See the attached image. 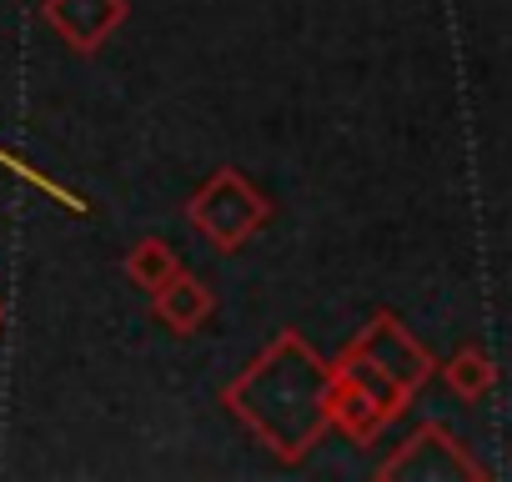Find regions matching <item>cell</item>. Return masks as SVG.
<instances>
[{"instance_id":"obj_1","label":"cell","mask_w":512,"mask_h":482,"mask_svg":"<svg viewBox=\"0 0 512 482\" xmlns=\"http://www.w3.org/2000/svg\"><path fill=\"white\" fill-rule=\"evenodd\" d=\"M327 392H332V367L297 332H282L226 387V407L282 462H297L332 427L327 422Z\"/></svg>"},{"instance_id":"obj_2","label":"cell","mask_w":512,"mask_h":482,"mask_svg":"<svg viewBox=\"0 0 512 482\" xmlns=\"http://www.w3.org/2000/svg\"><path fill=\"white\" fill-rule=\"evenodd\" d=\"M407 392L362 352H342L332 362V392H327V422L352 442H377L382 427H392L407 412Z\"/></svg>"},{"instance_id":"obj_3","label":"cell","mask_w":512,"mask_h":482,"mask_svg":"<svg viewBox=\"0 0 512 482\" xmlns=\"http://www.w3.org/2000/svg\"><path fill=\"white\" fill-rule=\"evenodd\" d=\"M267 221H272V201L236 166H216L186 201V226H196L216 252H241Z\"/></svg>"},{"instance_id":"obj_4","label":"cell","mask_w":512,"mask_h":482,"mask_svg":"<svg viewBox=\"0 0 512 482\" xmlns=\"http://www.w3.org/2000/svg\"><path fill=\"white\" fill-rule=\"evenodd\" d=\"M382 477H397V482H472V477H487V467L442 422H427L402 442L397 457L382 462Z\"/></svg>"},{"instance_id":"obj_5","label":"cell","mask_w":512,"mask_h":482,"mask_svg":"<svg viewBox=\"0 0 512 482\" xmlns=\"http://www.w3.org/2000/svg\"><path fill=\"white\" fill-rule=\"evenodd\" d=\"M352 352H362L367 362H377V367H382L407 397H417V387H422V382L432 377V367H437L432 352H427V347H422V342H417L392 312H377L372 327L352 342Z\"/></svg>"},{"instance_id":"obj_6","label":"cell","mask_w":512,"mask_h":482,"mask_svg":"<svg viewBox=\"0 0 512 482\" xmlns=\"http://www.w3.org/2000/svg\"><path fill=\"white\" fill-rule=\"evenodd\" d=\"M46 26L76 51V56H96L131 16L126 0H46L41 6Z\"/></svg>"},{"instance_id":"obj_7","label":"cell","mask_w":512,"mask_h":482,"mask_svg":"<svg viewBox=\"0 0 512 482\" xmlns=\"http://www.w3.org/2000/svg\"><path fill=\"white\" fill-rule=\"evenodd\" d=\"M151 297V312H156V322L166 327V332H176V337H191V332H201L211 317H216V292L201 282V277H191L186 267L176 272V277H166L156 292H146Z\"/></svg>"},{"instance_id":"obj_8","label":"cell","mask_w":512,"mask_h":482,"mask_svg":"<svg viewBox=\"0 0 512 482\" xmlns=\"http://www.w3.org/2000/svg\"><path fill=\"white\" fill-rule=\"evenodd\" d=\"M176 272H181V257H176L171 241H161V236H141L136 247L126 252V282L141 287V292H156Z\"/></svg>"},{"instance_id":"obj_9","label":"cell","mask_w":512,"mask_h":482,"mask_svg":"<svg viewBox=\"0 0 512 482\" xmlns=\"http://www.w3.org/2000/svg\"><path fill=\"white\" fill-rule=\"evenodd\" d=\"M442 382L452 387V397H462V402H482V397H492V387H497V367H492L487 352L462 347L457 357L442 362Z\"/></svg>"},{"instance_id":"obj_10","label":"cell","mask_w":512,"mask_h":482,"mask_svg":"<svg viewBox=\"0 0 512 482\" xmlns=\"http://www.w3.org/2000/svg\"><path fill=\"white\" fill-rule=\"evenodd\" d=\"M0 327H6V302H0Z\"/></svg>"}]
</instances>
